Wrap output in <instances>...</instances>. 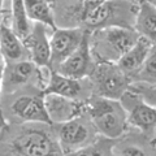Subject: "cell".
<instances>
[{"instance_id":"obj_1","label":"cell","mask_w":156,"mask_h":156,"mask_svg":"<svg viewBox=\"0 0 156 156\" xmlns=\"http://www.w3.org/2000/svg\"><path fill=\"white\" fill-rule=\"evenodd\" d=\"M89 115L95 130L109 139L121 136L129 124L124 107L117 99L94 95L89 104Z\"/></svg>"},{"instance_id":"obj_2","label":"cell","mask_w":156,"mask_h":156,"mask_svg":"<svg viewBox=\"0 0 156 156\" xmlns=\"http://www.w3.org/2000/svg\"><path fill=\"white\" fill-rule=\"evenodd\" d=\"M90 78L94 94L98 96L120 100L124 92L129 89V76L111 61L100 62L94 66Z\"/></svg>"},{"instance_id":"obj_3","label":"cell","mask_w":156,"mask_h":156,"mask_svg":"<svg viewBox=\"0 0 156 156\" xmlns=\"http://www.w3.org/2000/svg\"><path fill=\"white\" fill-rule=\"evenodd\" d=\"M13 154L25 156H47L62 154L57 140L43 130L31 129L18 134L12 142Z\"/></svg>"},{"instance_id":"obj_4","label":"cell","mask_w":156,"mask_h":156,"mask_svg":"<svg viewBox=\"0 0 156 156\" xmlns=\"http://www.w3.org/2000/svg\"><path fill=\"white\" fill-rule=\"evenodd\" d=\"M128 116V122L142 131H151L156 128V107L150 104L138 92L126 90L120 98Z\"/></svg>"},{"instance_id":"obj_5","label":"cell","mask_w":156,"mask_h":156,"mask_svg":"<svg viewBox=\"0 0 156 156\" xmlns=\"http://www.w3.org/2000/svg\"><path fill=\"white\" fill-rule=\"evenodd\" d=\"M92 128L87 121L80 119V116L56 124L57 142L60 144L62 154L86 148L91 142L90 139Z\"/></svg>"},{"instance_id":"obj_6","label":"cell","mask_w":156,"mask_h":156,"mask_svg":"<svg viewBox=\"0 0 156 156\" xmlns=\"http://www.w3.org/2000/svg\"><path fill=\"white\" fill-rule=\"evenodd\" d=\"M92 69H94V64H92V57H91L90 37L86 33L81 44L77 47V50L73 53H70L56 68V72L72 78L82 80V78L90 76Z\"/></svg>"},{"instance_id":"obj_7","label":"cell","mask_w":156,"mask_h":156,"mask_svg":"<svg viewBox=\"0 0 156 156\" xmlns=\"http://www.w3.org/2000/svg\"><path fill=\"white\" fill-rule=\"evenodd\" d=\"M85 34L81 29H58L53 30L51 43V64L56 68L73 53L81 44Z\"/></svg>"},{"instance_id":"obj_8","label":"cell","mask_w":156,"mask_h":156,"mask_svg":"<svg viewBox=\"0 0 156 156\" xmlns=\"http://www.w3.org/2000/svg\"><path fill=\"white\" fill-rule=\"evenodd\" d=\"M12 112L20 120L26 122L52 124L46 108L44 96L39 95H22L12 103Z\"/></svg>"},{"instance_id":"obj_9","label":"cell","mask_w":156,"mask_h":156,"mask_svg":"<svg viewBox=\"0 0 156 156\" xmlns=\"http://www.w3.org/2000/svg\"><path fill=\"white\" fill-rule=\"evenodd\" d=\"M46 27L47 26L42 23L35 22L29 35L23 39L31 60L39 68L51 65V43L50 39L47 38Z\"/></svg>"},{"instance_id":"obj_10","label":"cell","mask_w":156,"mask_h":156,"mask_svg":"<svg viewBox=\"0 0 156 156\" xmlns=\"http://www.w3.org/2000/svg\"><path fill=\"white\" fill-rule=\"evenodd\" d=\"M103 43L107 52L117 56V60L133 47L139 38V34L125 26H107L103 31Z\"/></svg>"},{"instance_id":"obj_11","label":"cell","mask_w":156,"mask_h":156,"mask_svg":"<svg viewBox=\"0 0 156 156\" xmlns=\"http://www.w3.org/2000/svg\"><path fill=\"white\" fill-rule=\"evenodd\" d=\"M44 103L52 124H58L76 119L82 112L81 104L70 98L55 94H44Z\"/></svg>"},{"instance_id":"obj_12","label":"cell","mask_w":156,"mask_h":156,"mask_svg":"<svg viewBox=\"0 0 156 156\" xmlns=\"http://www.w3.org/2000/svg\"><path fill=\"white\" fill-rule=\"evenodd\" d=\"M152 47H154V44L147 38L139 35L135 44L131 47L129 51H126L124 55L117 60L116 64L120 66V69L122 70L125 74L131 77L144 64L146 58L150 55Z\"/></svg>"},{"instance_id":"obj_13","label":"cell","mask_w":156,"mask_h":156,"mask_svg":"<svg viewBox=\"0 0 156 156\" xmlns=\"http://www.w3.org/2000/svg\"><path fill=\"white\" fill-rule=\"evenodd\" d=\"M0 53L7 62L25 60L30 57L25 43L20 38L12 27L0 23Z\"/></svg>"},{"instance_id":"obj_14","label":"cell","mask_w":156,"mask_h":156,"mask_svg":"<svg viewBox=\"0 0 156 156\" xmlns=\"http://www.w3.org/2000/svg\"><path fill=\"white\" fill-rule=\"evenodd\" d=\"M82 92H83V85L81 80L64 76L56 70H53L50 74L48 82L43 90V94H55L74 100L80 99Z\"/></svg>"},{"instance_id":"obj_15","label":"cell","mask_w":156,"mask_h":156,"mask_svg":"<svg viewBox=\"0 0 156 156\" xmlns=\"http://www.w3.org/2000/svg\"><path fill=\"white\" fill-rule=\"evenodd\" d=\"M38 65L33 60H20L8 62L4 74V85L11 87H18L30 82L37 76Z\"/></svg>"},{"instance_id":"obj_16","label":"cell","mask_w":156,"mask_h":156,"mask_svg":"<svg viewBox=\"0 0 156 156\" xmlns=\"http://www.w3.org/2000/svg\"><path fill=\"white\" fill-rule=\"evenodd\" d=\"M135 30L156 46V7L150 2H142L135 16Z\"/></svg>"},{"instance_id":"obj_17","label":"cell","mask_w":156,"mask_h":156,"mask_svg":"<svg viewBox=\"0 0 156 156\" xmlns=\"http://www.w3.org/2000/svg\"><path fill=\"white\" fill-rule=\"evenodd\" d=\"M116 13H117V3L107 0L105 3L100 4L99 7L92 9L89 14H86L82 18V21H83L85 25L92 29L107 27V26H112L111 23L113 22Z\"/></svg>"},{"instance_id":"obj_18","label":"cell","mask_w":156,"mask_h":156,"mask_svg":"<svg viewBox=\"0 0 156 156\" xmlns=\"http://www.w3.org/2000/svg\"><path fill=\"white\" fill-rule=\"evenodd\" d=\"M25 7L30 21L42 23L53 30L57 27L52 8L50 7L47 0H25Z\"/></svg>"},{"instance_id":"obj_19","label":"cell","mask_w":156,"mask_h":156,"mask_svg":"<svg viewBox=\"0 0 156 156\" xmlns=\"http://www.w3.org/2000/svg\"><path fill=\"white\" fill-rule=\"evenodd\" d=\"M12 5V29L23 41L31 30L30 18L27 17L25 0H11Z\"/></svg>"},{"instance_id":"obj_20","label":"cell","mask_w":156,"mask_h":156,"mask_svg":"<svg viewBox=\"0 0 156 156\" xmlns=\"http://www.w3.org/2000/svg\"><path fill=\"white\" fill-rule=\"evenodd\" d=\"M131 77L138 82H144L151 86H156V47H152L144 64Z\"/></svg>"},{"instance_id":"obj_21","label":"cell","mask_w":156,"mask_h":156,"mask_svg":"<svg viewBox=\"0 0 156 156\" xmlns=\"http://www.w3.org/2000/svg\"><path fill=\"white\" fill-rule=\"evenodd\" d=\"M107 0H83L82 3V12H81V18H83L86 14H89L92 9L99 7L100 4L105 3Z\"/></svg>"},{"instance_id":"obj_22","label":"cell","mask_w":156,"mask_h":156,"mask_svg":"<svg viewBox=\"0 0 156 156\" xmlns=\"http://www.w3.org/2000/svg\"><path fill=\"white\" fill-rule=\"evenodd\" d=\"M120 152H116L117 155H126V156H143L144 152L142 148L135 147V146H125V147L119 150Z\"/></svg>"},{"instance_id":"obj_23","label":"cell","mask_w":156,"mask_h":156,"mask_svg":"<svg viewBox=\"0 0 156 156\" xmlns=\"http://www.w3.org/2000/svg\"><path fill=\"white\" fill-rule=\"evenodd\" d=\"M5 58L3 57V55L0 53V94H2V87L4 83V74H5ZM0 121L4 124L3 119V112H2V103H0Z\"/></svg>"},{"instance_id":"obj_24","label":"cell","mask_w":156,"mask_h":156,"mask_svg":"<svg viewBox=\"0 0 156 156\" xmlns=\"http://www.w3.org/2000/svg\"><path fill=\"white\" fill-rule=\"evenodd\" d=\"M2 8H3V0H0V20H2Z\"/></svg>"},{"instance_id":"obj_25","label":"cell","mask_w":156,"mask_h":156,"mask_svg":"<svg viewBox=\"0 0 156 156\" xmlns=\"http://www.w3.org/2000/svg\"><path fill=\"white\" fill-rule=\"evenodd\" d=\"M152 95H155V96H156V91H155V92H154V94H152Z\"/></svg>"}]
</instances>
